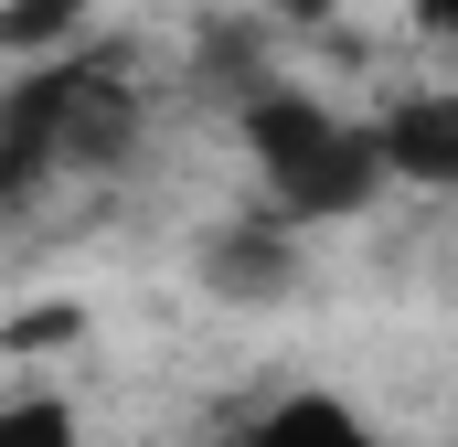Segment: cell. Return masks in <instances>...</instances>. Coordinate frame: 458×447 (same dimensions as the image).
<instances>
[{"label": "cell", "mask_w": 458, "mask_h": 447, "mask_svg": "<svg viewBox=\"0 0 458 447\" xmlns=\"http://www.w3.org/2000/svg\"><path fill=\"white\" fill-rule=\"evenodd\" d=\"M245 160H256V203H277L299 224H342L394 181L373 117H342L320 97H299V86H256L245 97Z\"/></svg>", "instance_id": "1"}, {"label": "cell", "mask_w": 458, "mask_h": 447, "mask_svg": "<svg viewBox=\"0 0 458 447\" xmlns=\"http://www.w3.org/2000/svg\"><path fill=\"white\" fill-rule=\"evenodd\" d=\"M128 75L107 54H43V64H11V97H0V181L32 192L43 171L64 160H117L128 149Z\"/></svg>", "instance_id": "2"}, {"label": "cell", "mask_w": 458, "mask_h": 447, "mask_svg": "<svg viewBox=\"0 0 458 447\" xmlns=\"http://www.w3.org/2000/svg\"><path fill=\"white\" fill-rule=\"evenodd\" d=\"M203 288H214L225 309H277V299L299 288V214L256 203V214L214 224V234H203Z\"/></svg>", "instance_id": "3"}, {"label": "cell", "mask_w": 458, "mask_h": 447, "mask_svg": "<svg viewBox=\"0 0 458 447\" xmlns=\"http://www.w3.org/2000/svg\"><path fill=\"white\" fill-rule=\"evenodd\" d=\"M373 139H384V171H394V181H416V192H458V97H448V86L394 97V107L373 117Z\"/></svg>", "instance_id": "4"}, {"label": "cell", "mask_w": 458, "mask_h": 447, "mask_svg": "<svg viewBox=\"0 0 458 447\" xmlns=\"http://www.w3.org/2000/svg\"><path fill=\"white\" fill-rule=\"evenodd\" d=\"M245 447H384V437L352 416L342 394H277V405L245 426Z\"/></svg>", "instance_id": "5"}, {"label": "cell", "mask_w": 458, "mask_h": 447, "mask_svg": "<svg viewBox=\"0 0 458 447\" xmlns=\"http://www.w3.org/2000/svg\"><path fill=\"white\" fill-rule=\"evenodd\" d=\"M54 43H86V0H0V54L43 64Z\"/></svg>", "instance_id": "6"}, {"label": "cell", "mask_w": 458, "mask_h": 447, "mask_svg": "<svg viewBox=\"0 0 458 447\" xmlns=\"http://www.w3.org/2000/svg\"><path fill=\"white\" fill-rule=\"evenodd\" d=\"M0 447H86V416L64 394H11L0 405Z\"/></svg>", "instance_id": "7"}, {"label": "cell", "mask_w": 458, "mask_h": 447, "mask_svg": "<svg viewBox=\"0 0 458 447\" xmlns=\"http://www.w3.org/2000/svg\"><path fill=\"white\" fill-rule=\"evenodd\" d=\"M267 11H277V21H331L342 0H267Z\"/></svg>", "instance_id": "8"}, {"label": "cell", "mask_w": 458, "mask_h": 447, "mask_svg": "<svg viewBox=\"0 0 458 447\" xmlns=\"http://www.w3.org/2000/svg\"><path fill=\"white\" fill-rule=\"evenodd\" d=\"M405 11H416L427 32H458V0H405Z\"/></svg>", "instance_id": "9"}]
</instances>
